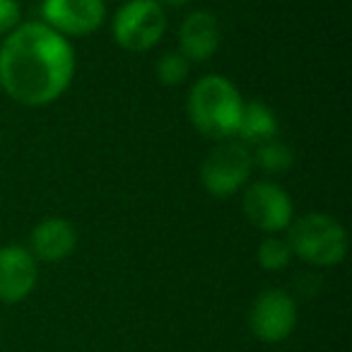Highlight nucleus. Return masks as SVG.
<instances>
[{
	"label": "nucleus",
	"instance_id": "nucleus-8",
	"mask_svg": "<svg viewBox=\"0 0 352 352\" xmlns=\"http://www.w3.org/2000/svg\"><path fill=\"white\" fill-rule=\"evenodd\" d=\"M249 326L258 340L283 342L297 326V304L285 289H265L251 304Z\"/></svg>",
	"mask_w": 352,
	"mask_h": 352
},
{
	"label": "nucleus",
	"instance_id": "nucleus-14",
	"mask_svg": "<svg viewBox=\"0 0 352 352\" xmlns=\"http://www.w3.org/2000/svg\"><path fill=\"white\" fill-rule=\"evenodd\" d=\"M256 258H258V263L263 270H270V273H275V270H285L289 265V261H292L289 241L283 239V236H278V234H270L268 239L261 241Z\"/></svg>",
	"mask_w": 352,
	"mask_h": 352
},
{
	"label": "nucleus",
	"instance_id": "nucleus-1",
	"mask_svg": "<svg viewBox=\"0 0 352 352\" xmlns=\"http://www.w3.org/2000/svg\"><path fill=\"white\" fill-rule=\"evenodd\" d=\"M75 78L70 39L44 22H22L0 44V89L22 107L58 102Z\"/></svg>",
	"mask_w": 352,
	"mask_h": 352
},
{
	"label": "nucleus",
	"instance_id": "nucleus-6",
	"mask_svg": "<svg viewBox=\"0 0 352 352\" xmlns=\"http://www.w3.org/2000/svg\"><path fill=\"white\" fill-rule=\"evenodd\" d=\"M241 210L256 230L265 232L268 236L287 232L294 220V206L289 193L270 179L246 184L244 196H241Z\"/></svg>",
	"mask_w": 352,
	"mask_h": 352
},
{
	"label": "nucleus",
	"instance_id": "nucleus-16",
	"mask_svg": "<svg viewBox=\"0 0 352 352\" xmlns=\"http://www.w3.org/2000/svg\"><path fill=\"white\" fill-rule=\"evenodd\" d=\"M22 25V8L17 0H0V36H8Z\"/></svg>",
	"mask_w": 352,
	"mask_h": 352
},
{
	"label": "nucleus",
	"instance_id": "nucleus-11",
	"mask_svg": "<svg viewBox=\"0 0 352 352\" xmlns=\"http://www.w3.org/2000/svg\"><path fill=\"white\" fill-rule=\"evenodd\" d=\"M78 246V230L65 217H46L32 230L30 251L36 261L58 263L65 261Z\"/></svg>",
	"mask_w": 352,
	"mask_h": 352
},
{
	"label": "nucleus",
	"instance_id": "nucleus-3",
	"mask_svg": "<svg viewBox=\"0 0 352 352\" xmlns=\"http://www.w3.org/2000/svg\"><path fill=\"white\" fill-rule=\"evenodd\" d=\"M292 256L316 268L338 265L347 256V232L328 212H307L287 227Z\"/></svg>",
	"mask_w": 352,
	"mask_h": 352
},
{
	"label": "nucleus",
	"instance_id": "nucleus-13",
	"mask_svg": "<svg viewBox=\"0 0 352 352\" xmlns=\"http://www.w3.org/2000/svg\"><path fill=\"white\" fill-rule=\"evenodd\" d=\"M254 164H258L261 169L270 176L285 174V171H289V166L294 164V152L287 142L273 138V140L263 142V145H256Z\"/></svg>",
	"mask_w": 352,
	"mask_h": 352
},
{
	"label": "nucleus",
	"instance_id": "nucleus-17",
	"mask_svg": "<svg viewBox=\"0 0 352 352\" xmlns=\"http://www.w3.org/2000/svg\"><path fill=\"white\" fill-rule=\"evenodd\" d=\"M162 8L164 6H169V8H184V6H188V3H193V0H157Z\"/></svg>",
	"mask_w": 352,
	"mask_h": 352
},
{
	"label": "nucleus",
	"instance_id": "nucleus-9",
	"mask_svg": "<svg viewBox=\"0 0 352 352\" xmlns=\"http://www.w3.org/2000/svg\"><path fill=\"white\" fill-rule=\"evenodd\" d=\"M39 265L30 249L20 244L0 246V302L17 304L36 287Z\"/></svg>",
	"mask_w": 352,
	"mask_h": 352
},
{
	"label": "nucleus",
	"instance_id": "nucleus-7",
	"mask_svg": "<svg viewBox=\"0 0 352 352\" xmlns=\"http://www.w3.org/2000/svg\"><path fill=\"white\" fill-rule=\"evenodd\" d=\"M107 20L104 0H41V22L65 39L89 36Z\"/></svg>",
	"mask_w": 352,
	"mask_h": 352
},
{
	"label": "nucleus",
	"instance_id": "nucleus-5",
	"mask_svg": "<svg viewBox=\"0 0 352 352\" xmlns=\"http://www.w3.org/2000/svg\"><path fill=\"white\" fill-rule=\"evenodd\" d=\"M166 32V12L157 0H126L111 20V34L131 54L152 51Z\"/></svg>",
	"mask_w": 352,
	"mask_h": 352
},
{
	"label": "nucleus",
	"instance_id": "nucleus-4",
	"mask_svg": "<svg viewBox=\"0 0 352 352\" xmlns=\"http://www.w3.org/2000/svg\"><path fill=\"white\" fill-rule=\"evenodd\" d=\"M254 155L239 140H222L201 162V184L212 198H232L249 184Z\"/></svg>",
	"mask_w": 352,
	"mask_h": 352
},
{
	"label": "nucleus",
	"instance_id": "nucleus-12",
	"mask_svg": "<svg viewBox=\"0 0 352 352\" xmlns=\"http://www.w3.org/2000/svg\"><path fill=\"white\" fill-rule=\"evenodd\" d=\"M278 133V118L275 111L263 102H244V111H241L239 131L236 138L244 145H263V142L273 140Z\"/></svg>",
	"mask_w": 352,
	"mask_h": 352
},
{
	"label": "nucleus",
	"instance_id": "nucleus-15",
	"mask_svg": "<svg viewBox=\"0 0 352 352\" xmlns=\"http://www.w3.org/2000/svg\"><path fill=\"white\" fill-rule=\"evenodd\" d=\"M155 73L162 85H166V87H179V85H184L188 80L191 63H188L179 51H166L155 63Z\"/></svg>",
	"mask_w": 352,
	"mask_h": 352
},
{
	"label": "nucleus",
	"instance_id": "nucleus-10",
	"mask_svg": "<svg viewBox=\"0 0 352 352\" xmlns=\"http://www.w3.org/2000/svg\"><path fill=\"white\" fill-rule=\"evenodd\" d=\"M222 41V30L210 10H193L179 27V54L188 63H203L215 56Z\"/></svg>",
	"mask_w": 352,
	"mask_h": 352
},
{
	"label": "nucleus",
	"instance_id": "nucleus-2",
	"mask_svg": "<svg viewBox=\"0 0 352 352\" xmlns=\"http://www.w3.org/2000/svg\"><path fill=\"white\" fill-rule=\"evenodd\" d=\"M244 97L239 87L225 75H206L193 82L186 99V113L191 126L201 135L215 142L236 140Z\"/></svg>",
	"mask_w": 352,
	"mask_h": 352
}]
</instances>
